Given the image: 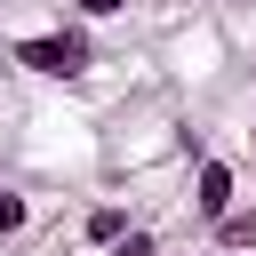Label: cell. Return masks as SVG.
<instances>
[{"mask_svg":"<svg viewBox=\"0 0 256 256\" xmlns=\"http://www.w3.org/2000/svg\"><path fill=\"white\" fill-rule=\"evenodd\" d=\"M0 56H8V72H32V80H88L96 40H88V24H56V32H16Z\"/></svg>","mask_w":256,"mask_h":256,"instance_id":"6da1fadb","label":"cell"},{"mask_svg":"<svg viewBox=\"0 0 256 256\" xmlns=\"http://www.w3.org/2000/svg\"><path fill=\"white\" fill-rule=\"evenodd\" d=\"M224 208H240V168L216 160V152H200V160H192V216L216 224Z\"/></svg>","mask_w":256,"mask_h":256,"instance_id":"7a4b0ae2","label":"cell"},{"mask_svg":"<svg viewBox=\"0 0 256 256\" xmlns=\"http://www.w3.org/2000/svg\"><path fill=\"white\" fill-rule=\"evenodd\" d=\"M120 232H128V208H112V200H96V208L80 216V240H88V248H112Z\"/></svg>","mask_w":256,"mask_h":256,"instance_id":"3957f363","label":"cell"},{"mask_svg":"<svg viewBox=\"0 0 256 256\" xmlns=\"http://www.w3.org/2000/svg\"><path fill=\"white\" fill-rule=\"evenodd\" d=\"M208 232H216V248H256V200H240V208H224V216H216Z\"/></svg>","mask_w":256,"mask_h":256,"instance_id":"277c9868","label":"cell"},{"mask_svg":"<svg viewBox=\"0 0 256 256\" xmlns=\"http://www.w3.org/2000/svg\"><path fill=\"white\" fill-rule=\"evenodd\" d=\"M24 224H32V200H24V192H8V184H0V240H16V232H24Z\"/></svg>","mask_w":256,"mask_h":256,"instance_id":"5b68a950","label":"cell"},{"mask_svg":"<svg viewBox=\"0 0 256 256\" xmlns=\"http://www.w3.org/2000/svg\"><path fill=\"white\" fill-rule=\"evenodd\" d=\"M112 256H160V240H152V232H144V224H128V232H120V240H112Z\"/></svg>","mask_w":256,"mask_h":256,"instance_id":"8992f818","label":"cell"},{"mask_svg":"<svg viewBox=\"0 0 256 256\" xmlns=\"http://www.w3.org/2000/svg\"><path fill=\"white\" fill-rule=\"evenodd\" d=\"M128 0H72V24H104V16H120Z\"/></svg>","mask_w":256,"mask_h":256,"instance_id":"52a82bcc","label":"cell"},{"mask_svg":"<svg viewBox=\"0 0 256 256\" xmlns=\"http://www.w3.org/2000/svg\"><path fill=\"white\" fill-rule=\"evenodd\" d=\"M248 152H256V128H248Z\"/></svg>","mask_w":256,"mask_h":256,"instance_id":"ba28073f","label":"cell"},{"mask_svg":"<svg viewBox=\"0 0 256 256\" xmlns=\"http://www.w3.org/2000/svg\"><path fill=\"white\" fill-rule=\"evenodd\" d=\"M0 72H8V56H0Z\"/></svg>","mask_w":256,"mask_h":256,"instance_id":"9c48e42d","label":"cell"}]
</instances>
